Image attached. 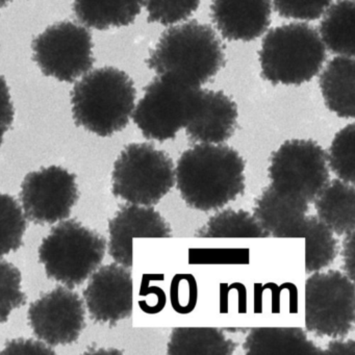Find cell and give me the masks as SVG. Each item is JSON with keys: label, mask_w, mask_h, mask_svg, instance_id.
Instances as JSON below:
<instances>
[{"label": "cell", "mask_w": 355, "mask_h": 355, "mask_svg": "<svg viewBox=\"0 0 355 355\" xmlns=\"http://www.w3.org/2000/svg\"><path fill=\"white\" fill-rule=\"evenodd\" d=\"M245 164L240 153L224 144H195L175 167V184L191 209L217 211L244 194Z\"/></svg>", "instance_id": "6da1fadb"}, {"label": "cell", "mask_w": 355, "mask_h": 355, "mask_svg": "<svg viewBox=\"0 0 355 355\" xmlns=\"http://www.w3.org/2000/svg\"><path fill=\"white\" fill-rule=\"evenodd\" d=\"M224 62V47L215 31L197 21L166 31L147 60L157 76H172L197 87L217 76Z\"/></svg>", "instance_id": "7a4b0ae2"}, {"label": "cell", "mask_w": 355, "mask_h": 355, "mask_svg": "<svg viewBox=\"0 0 355 355\" xmlns=\"http://www.w3.org/2000/svg\"><path fill=\"white\" fill-rule=\"evenodd\" d=\"M132 78L113 67L85 74L71 94L74 121L99 137H110L126 128L136 103Z\"/></svg>", "instance_id": "3957f363"}, {"label": "cell", "mask_w": 355, "mask_h": 355, "mask_svg": "<svg viewBox=\"0 0 355 355\" xmlns=\"http://www.w3.org/2000/svg\"><path fill=\"white\" fill-rule=\"evenodd\" d=\"M326 60V47L317 30L290 24L270 31L263 40L261 76L273 85L300 86L317 76Z\"/></svg>", "instance_id": "277c9868"}, {"label": "cell", "mask_w": 355, "mask_h": 355, "mask_svg": "<svg viewBox=\"0 0 355 355\" xmlns=\"http://www.w3.org/2000/svg\"><path fill=\"white\" fill-rule=\"evenodd\" d=\"M107 241L76 220L58 224L42 241L41 263L49 278L67 288L80 286L103 261Z\"/></svg>", "instance_id": "5b68a950"}, {"label": "cell", "mask_w": 355, "mask_h": 355, "mask_svg": "<svg viewBox=\"0 0 355 355\" xmlns=\"http://www.w3.org/2000/svg\"><path fill=\"white\" fill-rule=\"evenodd\" d=\"M202 89L168 76H157L145 89L132 118L148 140L175 138L194 118Z\"/></svg>", "instance_id": "8992f818"}, {"label": "cell", "mask_w": 355, "mask_h": 355, "mask_svg": "<svg viewBox=\"0 0 355 355\" xmlns=\"http://www.w3.org/2000/svg\"><path fill=\"white\" fill-rule=\"evenodd\" d=\"M112 192L130 205H157L175 184L171 157L148 143L128 145L120 153L112 174Z\"/></svg>", "instance_id": "52a82bcc"}, {"label": "cell", "mask_w": 355, "mask_h": 355, "mask_svg": "<svg viewBox=\"0 0 355 355\" xmlns=\"http://www.w3.org/2000/svg\"><path fill=\"white\" fill-rule=\"evenodd\" d=\"M305 327L317 336L344 338L355 321L354 282L336 270L315 272L305 282Z\"/></svg>", "instance_id": "ba28073f"}, {"label": "cell", "mask_w": 355, "mask_h": 355, "mask_svg": "<svg viewBox=\"0 0 355 355\" xmlns=\"http://www.w3.org/2000/svg\"><path fill=\"white\" fill-rule=\"evenodd\" d=\"M268 172L270 186L309 205L330 180L327 153L313 140L284 142L272 155Z\"/></svg>", "instance_id": "9c48e42d"}, {"label": "cell", "mask_w": 355, "mask_h": 355, "mask_svg": "<svg viewBox=\"0 0 355 355\" xmlns=\"http://www.w3.org/2000/svg\"><path fill=\"white\" fill-rule=\"evenodd\" d=\"M33 51L41 71L60 82H76L94 63L90 32L73 22L49 26L35 39Z\"/></svg>", "instance_id": "30bf717a"}, {"label": "cell", "mask_w": 355, "mask_h": 355, "mask_svg": "<svg viewBox=\"0 0 355 355\" xmlns=\"http://www.w3.org/2000/svg\"><path fill=\"white\" fill-rule=\"evenodd\" d=\"M78 196L76 174L59 166L31 172L20 193L24 215L41 225L67 219Z\"/></svg>", "instance_id": "8fae6325"}, {"label": "cell", "mask_w": 355, "mask_h": 355, "mask_svg": "<svg viewBox=\"0 0 355 355\" xmlns=\"http://www.w3.org/2000/svg\"><path fill=\"white\" fill-rule=\"evenodd\" d=\"M85 306L78 293L59 286L31 304L28 318L37 338L49 346L69 345L85 326Z\"/></svg>", "instance_id": "7c38bea8"}, {"label": "cell", "mask_w": 355, "mask_h": 355, "mask_svg": "<svg viewBox=\"0 0 355 355\" xmlns=\"http://www.w3.org/2000/svg\"><path fill=\"white\" fill-rule=\"evenodd\" d=\"M91 318L97 323L115 326L132 315L134 282L128 268L111 263L92 274L84 291Z\"/></svg>", "instance_id": "4fadbf2b"}, {"label": "cell", "mask_w": 355, "mask_h": 355, "mask_svg": "<svg viewBox=\"0 0 355 355\" xmlns=\"http://www.w3.org/2000/svg\"><path fill=\"white\" fill-rule=\"evenodd\" d=\"M109 252L114 261L123 267H132L135 238H170L169 224L153 207L128 205L120 207L110 221Z\"/></svg>", "instance_id": "5bb4252c"}, {"label": "cell", "mask_w": 355, "mask_h": 355, "mask_svg": "<svg viewBox=\"0 0 355 355\" xmlns=\"http://www.w3.org/2000/svg\"><path fill=\"white\" fill-rule=\"evenodd\" d=\"M272 0H213L211 15L220 34L230 41L250 42L267 32Z\"/></svg>", "instance_id": "9a60e30c"}, {"label": "cell", "mask_w": 355, "mask_h": 355, "mask_svg": "<svg viewBox=\"0 0 355 355\" xmlns=\"http://www.w3.org/2000/svg\"><path fill=\"white\" fill-rule=\"evenodd\" d=\"M238 107L225 93L202 90L198 110L187 125V136L195 144H224L238 125Z\"/></svg>", "instance_id": "2e32d148"}, {"label": "cell", "mask_w": 355, "mask_h": 355, "mask_svg": "<svg viewBox=\"0 0 355 355\" xmlns=\"http://www.w3.org/2000/svg\"><path fill=\"white\" fill-rule=\"evenodd\" d=\"M306 201L278 192L268 187L255 199L253 216L270 236L288 239L293 230L309 213Z\"/></svg>", "instance_id": "e0dca14e"}, {"label": "cell", "mask_w": 355, "mask_h": 355, "mask_svg": "<svg viewBox=\"0 0 355 355\" xmlns=\"http://www.w3.org/2000/svg\"><path fill=\"white\" fill-rule=\"evenodd\" d=\"M243 349L247 355L325 354L300 327L251 328Z\"/></svg>", "instance_id": "ac0fdd59"}, {"label": "cell", "mask_w": 355, "mask_h": 355, "mask_svg": "<svg viewBox=\"0 0 355 355\" xmlns=\"http://www.w3.org/2000/svg\"><path fill=\"white\" fill-rule=\"evenodd\" d=\"M326 107L345 119L354 118V60L338 55L329 62L319 78Z\"/></svg>", "instance_id": "d6986e66"}, {"label": "cell", "mask_w": 355, "mask_h": 355, "mask_svg": "<svg viewBox=\"0 0 355 355\" xmlns=\"http://www.w3.org/2000/svg\"><path fill=\"white\" fill-rule=\"evenodd\" d=\"M317 217L338 236H345L355 230L354 184L332 180L324 187L315 200Z\"/></svg>", "instance_id": "ffe728a7"}, {"label": "cell", "mask_w": 355, "mask_h": 355, "mask_svg": "<svg viewBox=\"0 0 355 355\" xmlns=\"http://www.w3.org/2000/svg\"><path fill=\"white\" fill-rule=\"evenodd\" d=\"M143 5V0H74L73 10L83 24L105 31L132 24Z\"/></svg>", "instance_id": "44dd1931"}, {"label": "cell", "mask_w": 355, "mask_h": 355, "mask_svg": "<svg viewBox=\"0 0 355 355\" xmlns=\"http://www.w3.org/2000/svg\"><path fill=\"white\" fill-rule=\"evenodd\" d=\"M305 240V271L315 273L331 265L338 254L334 232L317 216L304 219L288 234V239Z\"/></svg>", "instance_id": "7402d4cb"}, {"label": "cell", "mask_w": 355, "mask_h": 355, "mask_svg": "<svg viewBox=\"0 0 355 355\" xmlns=\"http://www.w3.org/2000/svg\"><path fill=\"white\" fill-rule=\"evenodd\" d=\"M238 344L214 327H176L167 345L168 355H232Z\"/></svg>", "instance_id": "603a6c76"}, {"label": "cell", "mask_w": 355, "mask_h": 355, "mask_svg": "<svg viewBox=\"0 0 355 355\" xmlns=\"http://www.w3.org/2000/svg\"><path fill=\"white\" fill-rule=\"evenodd\" d=\"M326 49L344 57L354 55V0H338L329 6L320 24Z\"/></svg>", "instance_id": "cb8c5ba5"}, {"label": "cell", "mask_w": 355, "mask_h": 355, "mask_svg": "<svg viewBox=\"0 0 355 355\" xmlns=\"http://www.w3.org/2000/svg\"><path fill=\"white\" fill-rule=\"evenodd\" d=\"M195 236L209 239H265L269 238L270 234L248 211L228 209L211 216Z\"/></svg>", "instance_id": "d4e9b609"}, {"label": "cell", "mask_w": 355, "mask_h": 355, "mask_svg": "<svg viewBox=\"0 0 355 355\" xmlns=\"http://www.w3.org/2000/svg\"><path fill=\"white\" fill-rule=\"evenodd\" d=\"M26 227V217L18 201L0 193V257L22 246Z\"/></svg>", "instance_id": "484cf974"}, {"label": "cell", "mask_w": 355, "mask_h": 355, "mask_svg": "<svg viewBox=\"0 0 355 355\" xmlns=\"http://www.w3.org/2000/svg\"><path fill=\"white\" fill-rule=\"evenodd\" d=\"M354 124L345 126L334 137L327 153L329 169L338 176V180L354 184Z\"/></svg>", "instance_id": "4316f807"}, {"label": "cell", "mask_w": 355, "mask_h": 355, "mask_svg": "<svg viewBox=\"0 0 355 355\" xmlns=\"http://www.w3.org/2000/svg\"><path fill=\"white\" fill-rule=\"evenodd\" d=\"M26 301L19 269L9 261L0 259V323H6L12 311L21 307Z\"/></svg>", "instance_id": "83f0119b"}, {"label": "cell", "mask_w": 355, "mask_h": 355, "mask_svg": "<svg viewBox=\"0 0 355 355\" xmlns=\"http://www.w3.org/2000/svg\"><path fill=\"white\" fill-rule=\"evenodd\" d=\"M148 19L162 26H173L188 19L200 6L201 0H143Z\"/></svg>", "instance_id": "f1b7e54d"}, {"label": "cell", "mask_w": 355, "mask_h": 355, "mask_svg": "<svg viewBox=\"0 0 355 355\" xmlns=\"http://www.w3.org/2000/svg\"><path fill=\"white\" fill-rule=\"evenodd\" d=\"M332 0H273L274 8L282 17L311 21L323 16Z\"/></svg>", "instance_id": "f546056e"}, {"label": "cell", "mask_w": 355, "mask_h": 355, "mask_svg": "<svg viewBox=\"0 0 355 355\" xmlns=\"http://www.w3.org/2000/svg\"><path fill=\"white\" fill-rule=\"evenodd\" d=\"M196 280L190 274H178L172 280L171 302L178 313L186 315L195 309L198 298Z\"/></svg>", "instance_id": "4dcf8cb0"}, {"label": "cell", "mask_w": 355, "mask_h": 355, "mask_svg": "<svg viewBox=\"0 0 355 355\" xmlns=\"http://www.w3.org/2000/svg\"><path fill=\"white\" fill-rule=\"evenodd\" d=\"M14 114L15 112H14L9 86L5 78L0 76V147L3 145V136L13 123Z\"/></svg>", "instance_id": "1f68e13d"}, {"label": "cell", "mask_w": 355, "mask_h": 355, "mask_svg": "<svg viewBox=\"0 0 355 355\" xmlns=\"http://www.w3.org/2000/svg\"><path fill=\"white\" fill-rule=\"evenodd\" d=\"M0 353H3V354H5V353H24V354H34V353L41 354V353H43V354H51V353L55 352H53L51 347L45 344V343L19 338V340H14L8 343L5 350Z\"/></svg>", "instance_id": "d6a6232c"}, {"label": "cell", "mask_w": 355, "mask_h": 355, "mask_svg": "<svg viewBox=\"0 0 355 355\" xmlns=\"http://www.w3.org/2000/svg\"><path fill=\"white\" fill-rule=\"evenodd\" d=\"M342 259L345 274L354 282V232L345 234L342 246Z\"/></svg>", "instance_id": "836d02e7"}, {"label": "cell", "mask_w": 355, "mask_h": 355, "mask_svg": "<svg viewBox=\"0 0 355 355\" xmlns=\"http://www.w3.org/2000/svg\"><path fill=\"white\" fill-rule=\"evenodd\" d=\"M325 354L355 355L354 340L344 338H334L327 345V349L324 350Z\"/></svg>", "instance_id": "e575fe53"}, {"label": "cell", "mask_w": 355, "mask_h": 355, "mask_svg": "<svg viewBox=\"0 0 355 355\" xmlns=\"http://www.w3.org/2000/svg\"><path fill=\"white\" fill-rule=\"evenodd\" d=\"M11 1L12 0H0V11H1L3 8L7 7Z\"/></svg>", "instance_id": "d590c367"}]
</instances>
